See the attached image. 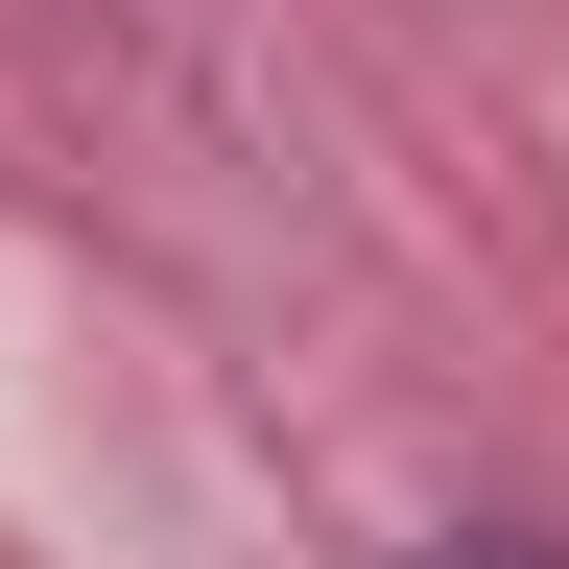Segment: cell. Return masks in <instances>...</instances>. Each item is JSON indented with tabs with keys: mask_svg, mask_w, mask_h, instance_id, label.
<instances>
[{
	"mask_svg": "<svg viewBox=\"0 0 569 569\" xmlns=\"http://www.w3.org/2000/svg\"><path fill=\"white\" fill-rule=\"evenodd\" d=\"M427 569H546V546H427Z\"/></svg>",
	"mask_w": 569,
	"mask_h": 569,
	"instance_id": "1",
	"label": "cell"
}]
</instances>
